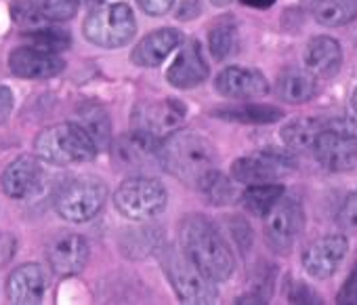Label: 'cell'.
Segmentation results:
<instances>
[{"label": "cell", "mask_w": 357, "mask_h": 305, "mask_svg": "<svg viewBox=\"0 0 357 305\" xmlns=\"http://www.w3.org/2000/svg\"><path fill=\"white\" fill-rule=\"evenodd\" d=\"M78 124L86 131V135L93 139L97 149H107L112 143V122L107 112L101 105L84 103L78 107Z\"/></svg>", "instance_id": "25"}, {"label": "cell", "mask_w": 357, "mask_h": 305, "mask_svg": "<svg viewBox=\"0 0 357 305\" xmlns=\"http://www.w3.org/2000/svg\"><path fill=\"white\" fill-rule=\"evenodd\" d=\"M116 156L124 169H151L153 163L160 165V139L132 131L120 139Z\"/></svg>", "instance_id": "21"}, {"label": "cell", "mask_w": 357, "mask_h": 305, "mask_svg": "<svg viewBox=\"0 0 357 305\" xmlns=\"http://www.w3.org/2000/svg\"><path fill=\"white\" fill-rule=\"evenodd\" d=\"M338 225L347 234H357V188L344 198L338 211Z\"/></svg>", "instance_id": "33"}, {"label": "cell", "mask_w": 357, "mask_h": 305, "mask_svg": "<svg viewBox=\"0 0 357 305\" xmlns=\"http://www.w3.org/2000/svg\"><path fill=\"white\" fill-rule=\"evenodd\" d=\"M294 171V161L288 151L263 149L250 156H242L231 165V175L238 184H271L280 181Z\"/></svg>", "instance_id": "9"}, {"label": "cell", "mask_w": 357, "mask_h": 305, "mask_svg": "<svg viewBox=\"0 0 357 305\" xmlns=\"http://www.w3.org/2000/svg\"><path fill=\"white\" fill-rule=\"evenodd\" d=\"M11 13L17 24H36L43 17L40 3H34V0H17L11 7Z\"/></svg>", "instance_id": "34"}, {"label": "cell", "mask_w": 357, "mask_h": 305, "mask_svg": "<svg viewBox=\"0 0 357 305\" xmlns=\"http://www.w3.org/2000/svg\"><path fill=\"white\" fill-rule=\"evenodd\" d=\"M313 20L326 28H340L357 20V0H309Z\"/></svg>", "instance_id": "23"}, {"label": "cell", "mask_w": 357, "mask_h": 305, "mask_svg": "<svg viewBox=\"0 0 357 305\" xmlns=\"http://www.w3.org/2000/svg\"><path fill=\"white\" fill-rule=\"evenodd\" d=\"M185 120V105L174 99L143 101L132 110V131L145 133L153 139H164Z\"/></svg>", "instance_id": "11"}, {"label": "cell", "mask_w": 357, "mask_h": 305, "mask_svg": "<svg viewBox=\"0 0 357 305\" xmlns=\"http://www.w3.org/2000/svg\"><path fill=\"white\" fill-rule=\"evenodd\" d=\"M26 43L30 47L43 49V51H51V53H61L68 51L72 47V36L66 30L59 28H38V30H30L24 34Z\"/></svg>", "instance_id": "29"}, {"label": "cell", "mask_w": 357, "mask_h": 305, "mask_svg": "<svg viewBox=\"0 0 357 305\" xmlns=\"http://www.w3.org/2000/svg\"><path fill=\"white\" fill-rule=\"evenodd\" d=\"M275 93L286 103L292 105L307 103L317 93V78L307 70H296V68L286 70L278 76Z\"/></svg>", "instance_id": "22"}, {"label": "cell", "mask_w": 357, "mask_h": 305, "mask_svg": "<svg viewBox=\"0 0 357 305\" xmlns=\"http://www.w3.org/2000/svg\"><path fill=\"white\" fill-rule=\"evenodd\" d=\"M240 3L252 9H269L275 5V0H240Z\"/></svg>", "instance_id": "40"}, {"label": "cell", "mask_w": 357, "mask_h": 305, "mask_svg": "<svg viewBox=\"0 0 357 305\" xmlns=\"http://www.w3.org/2000/svg\"><path fill=\"white\" fill-rule=\"evenodd\" d=\"M288 299H290V303H324L321 301V297L315 292V290H311L307 284H303V282H294L292 286H290V290H288Z\"/></svg>", "instance_id": "35"}, {"label": "cell", "mask_w": 357, "mask_h": 305, "mask_svg": "<svg viewBox=\"0 0 357 305\" xmlns=\"http://www.w3.org/2000/svg\"><path fill=\"white\" fill-rule=\"evenodd\" d=\"M43 179H45V171H43L38 156L24 154L5 169L0 184H3V192L9 198L26 200V198H32L40 190Z\"/></svg>", "instance_id": "16"}, {"label": "cell", "mask_w": 357, "mask_h": 305, "mask_svg": "<svg viewBox=\"0 0 357 305\" xmlns=\"http://www.w3.org/2000/svg\"><path fill=\"white\" fill-rule=\"evenodd\" d=\"M34 151L49 165L70 167L95 161L99 149L78 122H59L38 133Z\"/></svg>", "instance_id": "3"}, {"label": "cell", "mask_w": 357, "mask_h": 305, "mask_svg": "<svg viewBox=\"0 0 357 305\" xmlns=\"http://www.w3.org/2000/svg\"><path fill=\"white\" fill-rule=\"evenodd\" d=\"M311 154L332 173H344L357 165V120L349 116L321 118V131Z\"/></svg>", "instance_id": "5"}, {"label": "cell", "mask_w": 357, "mask_h": 305, "mask_svg": "<svg viewBox=\"0 0 357 305\" xmlns=\"http://www.w3.org/2000/svg\"><path fill=\"white\" fill-rule=\"evenodd\" d=\"M217 118L242 122V124H273L284 118V112L275 105L265 103H242V105H229L215 110Z\"/></svg>", "instance_id": "24"}, {"label": "cell", "mask_w": 357, "mask_h": 305, "mask_svg": "<svg viewBox=\"0 0 357 305\" xmlns=\"http://www.w3.org/2000/svg\"><path fill=\"white\" fill-rule=\"evenodd\" d=\"M47 292V276L38 263H24L9 274L7 295L11 303L34 305L43 303Z\"/></svg>", "instance_id": "20"}, {"label": "cell", "mask_w": 357, "mask_h": 305, "mask_svg": "<svg viewBox=\"0 0 357 305\" xmlns=\"http://www.w3.org/2000/svg\"><path fill=\"white\" fill-rule=\"evenodd\" d=\"M160 242H162V236L158 234V230L139 228V230L126 232V236L122 240V251H124V255H128L132 259H143L151 251H158L162 246Z\"/></svg>", "instance_id": "28"}, {"label": "cell", "mask_w": 357, "mask_h": 305, "mask_svg": "<svg viewBox=\"0 0 357 305\" xmlns=\"http://www.w3.org/2000/svg\"><path fill=\"white\" fill-rule=\"evenodd\" d=\"M208 49L217 61L227 59L236 49V26L229 20L217 22L208 32Z\"/></svg>", "instance_id": "30"}, {"label": "cell", "mask_w": 357, "mask_h": 305, "mask_svg": "<svg viewBox=\"0 0 357 305\" xmlns=\"http://www.w3.org/2000/svg\"><path fill=\"white\" fill-rule=\"evenodd\" d=\"M80 0H40L43 17L51 22H68L76 15Z\"/></svg>", "instance_id": "32"}, {"label": "cell", "mask_w": 357, "mask_h": 305, "mask_svg": "<svg viewBox=\"0 0 357 305\" xmlns=\"http://www.w3.org/2000/svg\"><path fill=\"white\" fill-rule=\"evenodd\" d=\"M168 204L166 188L153 177H130L114 194L116 211L130 221H147L160 215Z\"/></svg>", "instance_id": "7"}, {"label": "cell", "mask_w": 357, "mask_h": 305, "mask_svg": "<svg viewBox=\"0 0 357 305\" xmlns=\"http://www.w3.org/2000/svg\"><path fill=\"white\" fill-rule=\"evenodd\" d=\"M97 3H101V0H80V5H86V7H91V5H97Z\"/></svg>", "instance_id": "43"}, {"label": "cell", "mask_w": 357, "mask_h": 305, "mask_svg": "<svg viewBox=\"0 0 357 305\" xmlns=\"http://www.w3.org/2000/svg\"><path fill=\"white\" fill-rule=\"evenodd\" d=\"M107 200V188L97 177H78L70 181L55 200V211L70 223H86L101 213Z\"/></svg>", "instance_id": "8"}, {"label": "cell", "mask_w": 357, "mask_h": 305, "mask_svg": "<svg viewBox=\"0 0 357 305\" xmlns=\"http://www.w3.org/2000/svg\"><path fill=\"white\" fill-rule=\"evenodd\" d=\"M282 196H284V186L278 181L255 184V186H246V192L242 194V202L250 215L265 217Z\"/></svg>", "instance_id": "27"}, {"label": "cell", "mask_w": 357, "mask_h": 305, "mask_svg": "<svg viewBox=\"0 0 357 305\" xmlns=\"http://www.w3.org/2000/svg\"><path fill=\"white\" fill-rule=\"evenodd\" d=\"M139 7L151 15V17H162L166 13H170L172 5H174V0H137Z\"/></svg>", "instance_id": "37"}, {"label": "cell", "mask_w": 357, "mask_h": 305, "mask_svg": "<svg viewBox=\"0 0 357 305\" xmlns=\"http://www.w3.org/2000/svg\"><path fill=\"white\" fill-rule=\"evenodd\" d=\"M160 265L181 303L208 305L219 297L217 282L211 280L178 246H160Z\"/></svg>", "instance_id": "4"}, {"label": "cell", "mask_w": 357, "mask_h": 305, "mask_svg": "<svg viewBox=\"0 0 357 305\" xmlns=\"http://www.w3.org/2000/svg\"><path fill=\"white\" fill-rule=\"evenodd\" d=\"M9 68L15 76L26 80H47L55 78L63 72L66 61L59 57V53L43 51L36 47H17L9 55Z\"/></svg>", "instance_id": "13"}, {"label": "cell", "mask_w": 357, "mask_h": 305, "mask_svg": "<svg viewBox=\"0 0 357 305\" xmlns=\"http://www.w3.org/2000/svg\"><path fill=\"white\" fill-rule=\"evenodd\" d=\"M160 167L183 186L200 188L217 171L215 145L194 131H172L160 141Z\"/></svg>", "instance_id": "1"}, {"label": "cell", "mask_w": 357, "mask_h": 305, "mask_svg": "<svg viewBox=\"0 0 357 305\" xmlns=\"http://www.w3.org/2000/svg\"><path fill=\"white\" fill-rule=\"evenodd\" d=\"M351 103H353V110H355V114H357V87H355V91H353V97H351Z\"/></svg>", "instance_id": "42"}, {"label": "cell", "mask_w": 357, "mask_h": 305, "mask_svg": "<svg viewBox=\"0 0 357 305\" xmlns=\"http://www.w3.org/2000/svg\"><path fill=\"white\" fill-rule=\"evenodd\" d=\"M305 70L315 78L330 80L340 72L342 66V49L340 43L332 36H313L305 47Z\"/></svg>", "instance_id": "19"}, {"label": "cell", "mask_w": 357, "mask_h": 305, "mask_svg": "<svg viewBox=\"0 0 357 305\" xmlns=\"http://www.w3.org/2000/svg\"><path fill=\"white\" fill-rule=\"evenodd\" d=\"M265 219V238L275 253H290L296 238L305 228V211L296 198L282 196L275 207L263 217Z\"/></svg>", "instance_id": "10"}, {"label": "cell", "mask_w": 357, "mask_h": 305, "mask_svg": "<svg viewBox=\"0 0 357 305\" xmlns=\"http://www.w3.org/2000/svg\"><path fill=\"white\" fill-rule=\"evenodd\" d=\"M183 253L215 282H225L236 269V257L221 232L202 215H190L178 225Z\"/></svg>", "instance_id": "2"}, {"label": "cell", "mask_w": 357, "mask_h": 305, "mask_svg": "<svg viewBox=\"0 0 357 305\" xmlns=\"http://www.w3.org/2000/svg\"><path fill=\"white\" fill-rule=\"evenodd\" d=\"M321 131V118H294L282 128V141L290 151L305 154L313 149V143Z\"/></svg>", "instance_id": "26"}, {"label": "cell", "mask_w": 357, "mask_h": 305, "mask_svg": "<svg viewBox=\"0 0 357 305\" xmlns=\"http://www.w3.org/2000/svg\"><path fill=\"white\" fill-rule=\"evenodd\" d=\"M82 34L97 47L120 49L137 36V20L126 3L101 5L86 15Z\"/></svg>", "instance_id": "6"}, {"label": "cell", "mask_w": 357, "mask_h": 305, "mask_svg": "<svg viewBox=\"0 0 357 305\" xmlns=\"http://www.w3.org/2000/svg\"><path fill=\"white\" fill-rule=\"evenodd\" d=\"M198 190H200V192L208 198V202L215 204V207L229 204V202H234V198H236V190H234L231 181H229L223 173H219V169L213 171V173L202 181V186H200Z\"/></svg>", "instance_id": "31"}, {"label": "cell", "mask_w": 357, "mask_h": 305, "mask_svg": "<svg viewBox=\"0 0 357 305\" xmlns=\"http://www.w3.org/2000/svg\"><path fill=\"white\" fill-rule=\"evenodd\" d=\"M47 259L57 276H76L86 267L89 242L80 234L61 232L51 240L47 248Z\"/></svg>", "instance_id": "15"}, {"label": "cell", "mask_w": 357, "mask_h": 305, "mask_svg": "<svg viewBox=\"0 0 357 305\" xmlns=\"http://www.w3.org/2000/svg\"><path fill=\"white\" fill-rule=\"evenodd\" d=\"M13 103H15L13 91H11L7 84L0 82V124H3V122L11 116Z\"/></svg>", "instance_id": "38"}, {"label": "cell", "mask_w": 357, "mask_h": 305, "mask_svg": "<svg viewBox=\"0 0 357 305\" xmlns=\"http://www.w3.org/2000/svg\"><path fill=\"white\" fill-rule=\"evenodd\" d=\"M338 303H357V263L351 269V274L347 276L344 284L340 286L338 295H336Z\"/></svg>", "instance_id": "36"}, {"label": "cell", "mask_w": 357, "mask_h": 305, "mask_svg": "<svg viewBox=\"0 0 357 305\" xmlns=\"http://www.w3.org/2000/svg\"><path fill=\"white\" fill-rule=\"evenodd\" d=\"M217 91L227 97V99H257L269 93V82L267 78L252 68H242V66H229L219 72L215 80Z\"/></svg>", "instance_id": "17"}, {"label": "cell", "mask_w": 357, "mask_h": 305, "mask_svg": "<svg viewBox=\"0 0 357 305\" xmlns=\"http://www.w3.org/2000/svg\"><path fill=\"white\" fill-rule=\"evenodd\" d=\"M349 251V240L342 234H328L317 240H313L305 251H303V267L305 271L315 278V280H326L330 278L342 259L347 257Z\"/></svg>", "instance_id": "12"}, {"label": "cell", "mask_w": 357, "mask_h": 305, "mask_svg": "<svg viewBox=\"0 0 357 305\" xmlns=\"http://www.w3.org/2000/svg\"><path fill=\"white\" fill-rule=\"evenodd\" d=\"M15 253V238L11 234L0 232V265L7 263Z\"/></svg>", "instance_id": "39"}, {"label": "cell", "mask_w": 357, "mask_h": 305, "mask_svg": "<svg viewBox=\"0 0 357 305\" xmlns=\"http://www.w3.org/2000/svg\"><path fill=\"white\" fill-rule=\"evenodd\" d=\"M211 3L215 5V7H227L231 0H211Z\"/></svg>", "instance_id": "41"}, {"label": "cell", "mask_w": 357, "mask_h": 305, "mask_svg": "<svg viewBox=\"0 0 357 305\" xmlns=\"http://www.w3.org/2000/svg\"><path fill=\"white\" fill-rule=\"evenodd\" d=\"M211 74V68L202 55V45L198 40H188L185 47L178 51L174 61L166 72V80L170 87L178 91H188L200 87Z\"/></svg>", "instance_id": "14"}, {"label": "cell", "mask_w": 357, "mask_h": 305, "mask_svg": "<svg viewBox=\"0 0 357 305\" xmlns=\"http://www.w3.org/2000/svg\"><path fill=\"white\" fill-rule=\"evenodd\" d=\"M183 34L174 28H158L143 36L130 53V61L139 68H158L178 45Z\"/></svg>", "instance_id": "18"}]
</instances>
